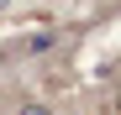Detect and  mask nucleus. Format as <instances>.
<instances>
[{"instance_id": "nucleus-1", "label": "nucleus", "mask_w": 121, "mask_h": 115, "mask_svg": "<svg viewBox=\"0 0 121 115\" xmlns=\"http://www.w3.org/2000/svg\"><path fill=\"white\" fill-rule=\"evenodd\" d=\"M16 115H58V110H53V105H42V100H26Z\"/></svg>"}, {"instance_id": "nucleus-2", "label": "nucleus", "mask_w": 121, "mask_h": 115, "mask_svg": "<svg viewBox=\"0 0 121 115\" xmlns=\"http://www.w3.org/2000/svg\"><path fill=\"white\" fill-rule=\"evenodd\" d=\"M0 16H11V0H0Z\"/></svg>"}, {"instance_id": "nucleus-3", "label": "nucleus", "mask_w": 121, "mask_h": 115, "mask_svg": "<svg viewBox=\"0 0 121 115\" xmlns=\"http://www.w3.org/2000/svg\"><path fill=\"white\" fill-rule=\"evenodd\" d=\"M0 58H5V52H0Z\"/></svg>"}]
</instances>
